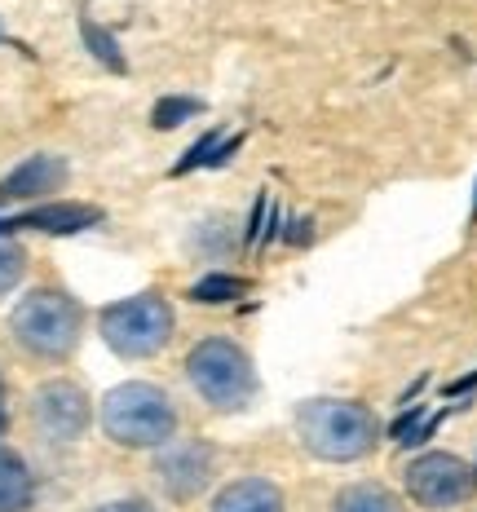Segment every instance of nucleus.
Listing matches in <instances>:
<instances>
[{
  "label": "nucleus",
  "mask_w": 477,
  "mask_h": 512,
  "mask_svg": "<svg viewBox=\"0 0 477 512\" xmlns=\"http://www.w3.org/2000/svg\"><path fill=\"white\" fill-rule=\"evenodd\" d=\"M296 433H301L305 451H314L327 464H354L376 451L380 420L363 402L349 398H314L296 411Z\"/></svg>",
  "instance_id": "obj_1"
},
{
  "label": "nucleus",
  "mask_w": 477,
  "mask_h": 512,
  "mask_svg": "<svg viewBox=\"0 0 477 512\" xmlns=\"http://www.w3.org/2000/svg\"><path fill=\"white\" fill-rule=\"evenodd\" d=\"M102 429L111 442L129 446V451H151V446L173 442L177 407L164 389H155L146 380L115 384L102 398Z\"/></svg>",
  "instance_id": "obj_2"
},
{
  "label": "nucleus",
  "mask_w": 477,
  "mask_h": 512,
  "mask_svg": "<svg viewBox=\"0 0 477 512\" xmlns=\"http://www.w3.org/2000/svg\"><path fill=\"white\" fill-rule=\"evenodd\" d=\"M9 332L27 349V354L45 358V362H62L71 349L80 345L84 332V309L71 301L67 292H53V287H40V292L23 296L9 314Z\"/></svg>",
  "instance_id": "obj_3"
},
{
  "label": "nucleus",
  "mask_w": 477,
  "mask_h": 512,
  "mask_svg": "<svg viewBox=\"0 0 477 512\" xmlns=\"http://www.w3.org/2000/svg\"><path fill=\"white\" fill-rule=\"evenodd\" d=\"M186 376H190V384H195L199 398L217 411H243L252 398H257V371H252V358L226 336L199 340L186 358Z\"/></svg>",
  "instance_id": "obj_4"
},
{
  "label": "nucleus",
  "mask_w": 477,
  "mask_h": 512,
  "mask_svg": "<svg viewBox=\"0 0 477 512\" xmlns=\"http://www.w3.org/2000/svg\"><path fill=\"white\" fill-rule=\"evenodd\" d=\"M98 327H102V340L120 358H155L173 340V309H168L164 296L142 292V296H129V301L106 305Z\"/></svg>",
  "instance_id": "obj_5"
},
{
  "label": "nucleus",
  "mask_w": 477,
  "mask_h": 512,
  "mask_svg": "<svg viewBox=\"0 0 477 512\" xmlns=\"http://www.w3.org/2000/svg\"><path fill=\"white\" fill-rule=\"evenodd\" d=\"M402 486H407V495L416 499L420 508H455L473 495L477 468H469L460 455L429 451V455H420V460L407 464Z\"/></svg>",
  "instance_id": "obj_6"
},
{
  "label": "nucleus",
  "mask_w": 477,
  "mask_h": 512,
  "mask_svg": "<svg viewBox=\"0 0 477 512\" xmlns=\"http://www.w3.org/2000/svg\"><path fill=\"white\" fill-rule=\"evenodd\" d=\"M31 415H36V429L49 442H76L89 429V398H84L80 384L71 380H49L36 389L31 398Z\"/></svg>",
  "instance_id": "obj_7"
},
{
  "label": "nucleus",
  "mask_w": 477,
  "mask_h": 512,
  "mask_svg": "<svg viewBox=\"0 0 477 512\" xmlns=\"http://www.w3.org/2000/svg\"><path fill=\"white\" fill-rule=\"evenodd\" d=\"M212 468H217V455H212L208 442H177V446H164V455L155 460V477L159 486H164L168 499H177V504H186V499H195L199 490L212 482Z\"/></svg>",
  "instance_id": "obj_8"
},
{
  "label": "nucleus",
  "mask_w": 477,
  "mask_h": 512,
  "mask_svg": "<svg viewBox=\"0 0 477 512\" xmlns=\"http://www.w3.org/2000/svg\"><path fill=\"white\" fill-rule=\"evenodd\" d=\"M67 186V164L58 155H31L0 181V204H14V199H45L58 195Z\"/></svg>",
  "instance_id": "obj_9"
},
{
  "label": "nucleus",
  "mask_w": 477,
  "mask_h": 512,
  "mask_svg": "<svg viewBox=\"0 0 477 512\" xmlns=\"http://www.w3.org/2000/svg\"><path fill=\"white\" fill-rule=\"evenodd\" d=\"M98 221H102V208H93V204H67V199H58V204L31 208V212H23V217H5V234H14V230L80 234V230L98 226Z\"/></svg>",
  "instance_id": "obj_10"
},
{
  "label": "nucleus",
  "mask_w": 477,
  "mask_h": 512,
  "mask_svg": "<svg viewBox=\"0 0 477 512\" xmlns=\"http://www.w3.org/2000/svg\"><path fill=\"white\" fill-rule=\"evenodd\" d=\"M212 512H283V490L265 477H239L212 499Z\"/></svg>",
  "instance_id": "obj_11"
},
{
  "label": "nucleus",
  "mask_w": 477,
  "mask_h": 512,
  "mask_svg": "<svg viewBox=\"0 0 477 512\" xmlns=\"http://www.w3.org/2000/svg\"><path fill=\"white\" fill-rule=\"evenodd\" d=\"M36 499V482L23 455H14L9 446H0V512H23Z\"/></svg>",
  "instance_id": "obj_12"
},
{
  "label": "nucleus",
  "mask_w": 477,
  "mask_h": 512,
  "mask_svg": "<svg viewBox=\"0 0 477 512\" xmlns=\"http://www.w3.org/2000/svg\"><path fill=\"white\" fill-rule=\"evenodd\" d=\"M332 512H402V499L385 486H345Z\"/></svg>",
  "instance_id": "obj_13"
},
{
  "label": "nucleus",
  "mask_w": 477,
  "mask_h": 512,
  "mask_svg": "<svg viewBox=\"0 0 477 512\" xmlns=\"http://www.w3.org/2000/svg\"><path fill=\"white\" fill-rule=\"evenodd\" d=\"M248 296V279H235V274H204L195 287H190V301L195 305H230Z\"/></svg>",
  "instance_id": "obj_14"
},
{
  "label": "nucleus",
  "mask_w": 477,
  "mask_h": 512,
  "mask_svg": "<svg viewBox=\"0 0 477 512\" xmlns=\"http://www.w3.org/2000/svg\"><path fill=\"white\" fill-rule=\"evenodd\" d=\"M80 36H84L89 53L102 62L106 71H124V53H120V45H115L111 31H102L98 23H93V18H84V23H80Z\"/></svg>",
  "instance_id": "obj_15"
},
{
  "label": "nucleus",
  "mask_w": 477,
  "mask_h": 512,
  "mask_svg": "<svg viewBox=\"0 0 477 512\" xmlns=\"http://www.w3.org/2000/svg\"><path fill=\"white\" fill-rule=\"evenodd\" d=\"M199 111H204V102H195V98H159L155 111H151V124L155 128H177V124H186L190 115H199Z\"/></svg>",
  "instance_id": "obj_16"
},
{
  "label": "nucleus",
  "mask_w": 477,
  "mask_h": 512,
  "mask_svg": "<svg viewBox=\"0 0 477 512\" xmlns=\"http://www.w3.org/2000/svg\"><path fill=\"white\" fill-rule=\"evenodd\" d=\"M217 146H221V128H208V133L199 137V142L173 164V177H186V173H195V168H208V159H212Z\"/></svg>",
  "instance_id": "obj_17"
},
{
  "label": "nucleus",
  "mask_w": 477,
  "mask_h": 512,
  "mask_svg": "<svg viewBox=\"0 0 477 512\" xmlns=\"http://www.w3.org/2000/svg\"><path fill=\"white\" fill-rule=\"evenodd\" d=\"M27 274V256L18 248H9V243H0V296H9L18 283H23Z\"/></svg>",
  "instance_id": "obj_18"
},
{
  "label": "nucleus",
  "mask_w": 477,
  "mask_h": 512,
  "mask_svg": "<svg viewBox=\"0 0 477 512\" xmlns=\"http://www.w3.org/2000/svg\"><path fill=\"white\" fill-rule=\"evenodd\" d=\"M270 190H261L257 204H252V217H248V230H243V248H257L261 243V230H265V212H270Z\"/></svg>",
  "instance_id": "obj_19"
},
{
  "label": "nucleus",
  "mask_w": 477,
  "mask_h": 512,
  "mask_svg": "<svg viewBox=\"0 0 477 512\" xmlns=\"http://www.w3.org/2000/svg\"><path fill=\"white\" fill-rule=\"evenodd\" d=\"M420 420H424V407H407V411H402L398 420H394V437H398V442H402V437H407L411 429H416Z\"/></svg>",
  "instance_id": "obj_20"
},
{
  "label": "nucleus",
  "mask_w": 477,
  "mask_h": 512,
  "mask_svg": "<svg viewBox=\"0 0 477 512\" xmlns=\"http://www.w3.org/2000/svg\"><path fill=\"white\" fill-rule=\"evenodd\" d=\"M310 230H314L310 217H296L288 226V243H292V248H305V243H310Z\"/></svg>",
  "instance_id": "obj_21"
},
{
  "label": "nucleus",
  "mask_w": 477,
  "mask_h": 512,
  "mask_svg": "<svg viewBox=\"0 0 477 512\" xmlns=\"http://www.w3.org/2000/svg\"><path fill=\"white\" fill-rule=\"evenodd\" d=\"M473 384H477V371H469V376H464V380H455V384H447V398H460V393H469V389H473Z\"/></svg>",
  "instance_id": "obj_22"
},
{
  "label": "nucleus",
  "mask_w": 477,
  "mask_h": 512,
  "mask_svg": "<svg viewBox=\"0 0 477 512\" xmlns=\"http://www.w3.org/2000/svg\"><path fill=\"white\" fill-rule=\"evenodd\" d=\"M102 512H155L151 504H111V508H102Z\"/></svg>",
  "instance_id": "obj_23"
},
{
  "label": "nucleus",
  "mask_w": 477,
  "mask_h": 512,
  "mask_svg": "<svg viewBox=\"0 0 477 512\" xmlns=\"http://www.w3.org/2000/svg\"><path fill=\"white\" fill-rule=\"evenodd\" d=\"M5 420H9L5 415V384H0V433H5Z\"/></svg>",
  "instance_id": "obj_24"
},
{
  "label": "nucleus",
  "mask_w": 477,
  "mask_h": 512,
  "mask_svg": "<svg viewBox=\"0 0 477 512\" xmlns=\"http://www.w3.org/2000/svg\"><path fill=\"white\" fill-rule=\"evenodd\" d=\"M5 40H9V31H5V23H0V45H5Z\"/></svg>",
  "instance_id": "obj_25"
}]
</instances>
